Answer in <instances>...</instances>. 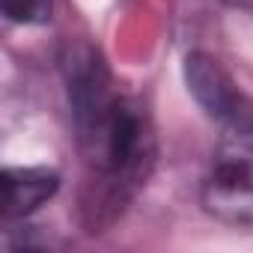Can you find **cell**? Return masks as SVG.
Wrapping results in <instances>:
<instances>
[{
	"mask_svg": "<svg viewBox=\"0 0 253 253\" xmlns=\"http://www.w3.org/2000/svg\"><path fill=\"white\" fill-rule=\"evenodd\" d=\"M60 188V176L48 167H6L3 170V217H27Z\"/></svg>",
	"mask_w": 253,
	"mask_h": 253,
	"instance_id": "4",
	"label": "cell"
},
{
	"mask_svg": "<svg viewBox=\"0 0 253 253\" xmlns=\"http://www.w3.org/2000/svg\"><path fill=\"white\" fill-rule=\"evenodd\" d=\"M54 0H3V12L18 24H45L51 18Z\"/></svg>",
	"mask_w": 253,
	"mask_h": 253,
	"instance_id": "5",
	"label": "cell"
},
{
	"mask_svg": "<svg viewBox=\"0 0 253 253\" xmlns=\"http://www.w3.org/2000/svg\"><path fill=\"white\" fill-rule=\"evenodd\" d=\"M185 81H188V89L206 107L209 116L232 122L235 128H250L244 98H241L235 81L229 78V72L211 54H203V51L191 54L185 60Z\"/></svg>",
	"mask_w": 253,
	"mask_h": 253,
	"instance_id": "3",
	"label": "cell"
},
{
	"mask_svg": "<svg viewBox=\"0 0 253 253\" xmlns=\"http://www.w3.org/2000/svg\"><path fill=\"white\" fill-rule=\"evenodd\" d=\"M203 206L223 223L253 226V128L220 140L203 182Z\"/></svg>",
	"mask_w": 253,
	"mask_h": 253,
	"instance_id": "2",
	"label": "cell"
},
{
	"mask_svg": "<svg viewBox=\"0 0 253 253\" xmlns=\"http://www.w3.org/2000/svg\"><path fill=\"white\" fill-rule=\"evenodd\" d=\"M63 75L78 149L98 176L101 197L110 206H122L155 161L149 116L134 98L116 89L98 51L84 42L63 54Z\"/></svg>",
	"mask_w": 253,
	"mask_h": 253,
	"instance_id": "1",
	"label": "cell"
}]
</instances>
